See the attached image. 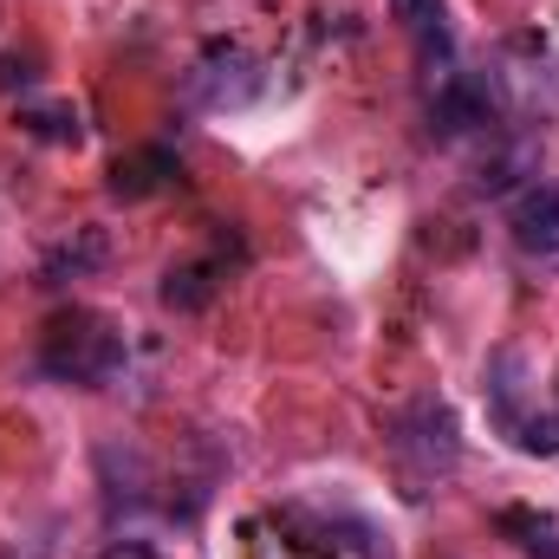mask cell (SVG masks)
Here are the masks:
<instances>
[{
    "label": "cell",
    "instance_id": "cell-8",
    "mask_svg": "<svg viewBox=\"0 0 559 559\" xmlns=\"http://www.w3.org/2000/svg\"><path fill=\"white\" fill-rule=\"evenodd\" d=\"M501 534H521V547H527V554H547V559H559V527L547 521V514L508 508V514H501Z\"/></svg>",
    "mask_w": 559,
    "mask_h": 559
},
{
    "label": "cell",
    "instance_id": "cell-5",
    "mask_svg": "<svg viewBox=\"0 0 559 559\" xmlns=\"http://www.w3.org/2000/svg\"><path fill=\"white\" fill-rule=\"evenodd\" d=\"M391 7H397L404 33L417 39L423 66H449V13H442V0H391Z\"/></svg>",
    "mask_w": 559,
    "mask_h": 559
},
{
    "label": "cell",
    "instance_id": "cell-10",
    "mask_svg": "<svg viewBox=\"0 0 559 559\" xmlns=\"http://www.w3.org/2000/svg\"><path fill=\"white\" fill-rule=\"evenodd\" d=\"M98 559H156V554H150V540H111Z\"/></svg>",
    "mask_w": 559,
    "mask_h": 559
},
{
    "label": "cell",
    "instance_id": "cell-6",
    "mask_svg": "<svg viewBox=\"0 0 559 559\" xmlns=\"http://www.w3.org/2000/svg\"><path fill=\"white\" fill-rule=\"evenodd\" d=\"M169 176H176V156H169V150H131V156H118V169H111V195L143 202V195H156Z\"/></svg>",
    "mask_w": 559,
    "mask_h": 559
},
{
    "label": "cell",
    "instance_id": "cell-1",
    "mask_svg": "<svg viewBox=\"0 0 559 559\" xmlns=\"http://www.w3.org/2000/svg\"><path fill=\"white\" fill-rule=\"evenodd\" d=\"M39 365H46L59 384H85V391H98V384H111V378L124 371V332H118L105 312L72 306V312H59V319L46 325V338H39Z\"/></svg>",
    "mask_w": 559,
    "mask_h": 559
},
{
    "label": "cell",
    "instance_id": "cell-4",
    "mask_svg": "<svg viewBox=\"0 0 559 559\" xmlns=\"http://www.w3.org/2000/svg\"><path fill=\"white\" fill-rule=\"evenodd\" d=\"M429 118H436V131H442V138H468V131L495 124V92H488L481 79H468V72H449V79L436 85Z\"/></svg>",
    "mask_w": 559,
    "mask_h": 559
},
{
    "label": "cell",
    "instance_id": "cell-9",
    "mask_svg": "<svg viewBox=\"0 0 559 559\" xmlns=\"http://www.w3.org/2000/svg\"><path fill=\"white\" fill-rule=\"evenodd\" d=\"M26 124H33L39 138H52V143H79V138H85V124H79V111H72V105H33V111H26Z\"/></svg>",
    "mask_w": 559,
    "mask_h": 559
},
{
    "label": "cell",
    "instance_id": "cell-7",
    "mask_svg": "<svg viewBox=\"0 0 559 559\" xmlns=\"http://www.w3.org/2000/svg\"><path fill=\"white\" fill-rule=\"evenodd\" d=\"M215 286H222V267L215 261H182V267L163 274V306L169 312H202L215 299Z\"/></svg>",
    "mask_w": 559,
    "mask_h": 559
},
{
    "label": "cell",
    "instance_id": "cell-3",
    "mask_svg": "<svg viewBox=\"0 0 559 559\" xmlns=\"http://www.w3.org/2000/svg\"><path fill=\"white\" fill-rule=\"evenodd\" d=\"M508 235L521 254L534 261H554L559 254V182H527L508 209Z\"/></svg>",
    "mask_w": 559,
    "mask_h": 559
},
{
    "label": "cell",
    "instance_id": "cell-2",
    "mask_svg": "<svg viewBox=\"0 0 559 559\" xmlns=\"http://www.w3.org/2000/svg\"><path fill=\"white\" fill-rule=\"evenodd\" d=\"M391 455H397L411 495H423V488H429L436 475H449L455 455H462V442H455V417H449L442 404H411L404 417L391 423Z\"/></svg>",
    "mask_w": 559,
    "mask_h": 559
}]
</instances>
